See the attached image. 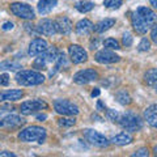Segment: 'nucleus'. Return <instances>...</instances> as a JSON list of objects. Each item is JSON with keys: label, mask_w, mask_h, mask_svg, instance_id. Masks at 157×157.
I'll list each match as a JSON object with an SVG mask.
<instances>
[{"label": "nucleus", "mask_w": 157, "mask_h": 157, "mask_svg": "<svg viewBox=\"0 0 157 157\" xmlns=\"http://www.w3.org/2000/svg\"><path fill=\"white\" fill-rule=\"evenodd\" d=\"M16 82L22 86H34L45 82V76L38 71L33 70H21L16 73Z\"/></svg>", "instance_id": "f257e3e1"}, {"label": "nucleus", "mask_w": 157, "mask_h": 157, "mask_svg": "<svg viewBox=\"0 0 157 157\" xmlns=\"http://www.w3.org/2000/svg\"><path fill=\"white\" fill-rule=\"evenodd\" d=\"M46 130L39 126H29L26 128L20 131L18 139L24 141V143H32V141H38L42 144L46 139Z\"/></svg>", "instance_id": "f03ea898"}, {"label": "nucleus", "mask_w": 157, "mask_h": 157, "mask_svg": "<svg viewBox=\"0 0 157 157\" xmlns=\"http://www.w3.org/2000/svg\"><path fill=\"white\" fill-rule=\"evenodd\" d=\"M117 123H119L122 128H124L126 131L136 132L143 127V119L134 113H124V114H121Z\"/></svg>", "instance_id": "7ed1b4c3"}, {"label": "nucleus", "mask_w": 157, "mask_h": 157, "mask_svg": "<svg viewBox=\"0 0 157 157\" xmlns=\"http://www.w3.org/2000/svg\"><path fill=\"white\" fill-rule=\"evenodd\" d=\"M59 55V52L56 50V47H47L41 55H38V58L34 60L33 67L37 70H46V64L47 63H54L56 60V58Z\"/></svg>", "instance_id": "20e7f679"}, {"label": "nucleus", "mask_w": 157, "mask_h": 157, "mask_svg": "<svg viewBox=\"0 0 157 157\" xmlns=\"http://www.w3.org/2000/svg\"><path fill=\"white\" fill-rule=\"evenodd\" d=\"M54 109L58 114L67 115V117H73L78 114V106L73 102L68 100H55L54 101Z\"/></svg>", "instance_id": "39448f33"}, {"label": "nucleus", "mask_w": 157, "mask_h": 157, "mask_svg": "<svg viewBox=\"0 0 157 157\" xmlns=\"http://www.w3.org/2000/svg\"><path fill=\"white\" fill-rule=\"evenodd\" d=\"M82 134H84V137L90 144H93L94 147H98V148H106V147H109V144H110V140H107L104 135L100 134V132L96 130L86 128V130H84Z\"/></svg>", "instance_id": "423d86ee"}, {"label": "nucleus", "mask_w": 157, "mask_h": 157, "mask_svg": "<svg viewBox=\"0 0 157 157\" xmlns=\"http://www.w3.org/2000/svg\"><path fill=\"white\" fill-rule=\"evenodd\" d=\"M9 8H11V12L14 16L22 20H34V17H36L33 8L25 3H12Z\"/></svg>", "instance_id": "0eeeda50"}, {"label": "nucleus", "mask_w": 157, "mask_h": 157, "mask_svg": "<svg viewBox=\"0 0 157 157\" xmlns=\"http://www.w3.org/2000/svg\"><path fill=\"white\" fill-rule=\"evenodd\" d=\"M97 78H98V73H97V71L92 70V68L81 70V71H78L73 75V81L78 85L89 84V82H92V81H96Z\"/></svg>", "instance_id": "6e6552de"}, {"label": "nucleus", "mask_w": 157, "mask_h": 157, "mask_svg": "<svg viewBox=\"0 0 157 157\" xmlns=\"http://www.w3.org/2000/svg\"><path fill=\"white\" fill-rule=\"evenodd\" d=\"M47 104L43 100H32V101H25L21 104V107L20 110L24 115H30L33 113H36L38 110H42V109H46Z\"/></svg>", "instance_id": "1a4fd4ad"}, {"label": "nucleus", "mask_w": 157, "mask_h": 157, "mask_svg": "<svg viewBox=\"0 0 157 157\" xmlns=\"http://www.w3.org/2000/svg\"><path fill=\"white\" fill-rule=\"evenodd\" d=\"M96 62L101 63V64H113V63H117L121 60V56L117 55L115 52H113L109 48H104V50L98 51L94 55Z\"/></svg>", "instance_id": "9d476101"}, {"label": "nucleus", "mask_w": 157, "mask_h": 157, "mask_svg": "<svg viewBox=\"0 0 157 157\" xmlns=\"http://www.w3.org/2000/svg\"><path fill=\"white\" fill-rule=\"evenodd\" d=\"M68 54L73 64H81V63L86 62L88 59V54L86 51L78 45H71L68 47Z\"/></svg>", "instance_id": "9b49d317"}, {"label": "nucleus", "mask_w": 157, "mask_h": 157, "mask_svg": "<svg viewBox=\"0 0 157 157\" xmlns=\"http://www.w3.org/2000/svg\"><path fill=\"white\" fill-rule=\"evenodd\" d=\"M48 47V43L46 39H42V38H34L33 41L29 43V50L28 54L30 56H38L46 50Z\"/></svg>", "instance_id": "f8f14e48"}, {"label": "nucleus", "mask_w": 157, "mask_h": 157, "mask_svg": "<svg viewBox=\"0 0 157 157\" xmlns=\"http://www.w3.org/2000/svg\"><path fill=\"white\" fill-rule=\"evenodd\" d=\"M37 32L43 34V36L51 37L56 33V28H55V21H52L50 18H43L38 22L37 26Z\"/></svg>", "instance_id": "ddd939ff"}, {"label": "nucleus", "mask_w": 157, "mask_h": 157, "mask_svg": "<svg viewBox=\"0 0 157 157\" xmlns=\"http://www.w3.org/2000/svg\"><path fill=\"white\" fill-rule=\"evenodd\" d=\"M72 21L66 16H60L55 20V28L56 32L63 34V36H68L72 32Z\"/></svg>", "instance_id": "4468645a"}, {"label": "nucleus", "mask_w": 157, "mask_h": 157, "mask_svg": "<svg viewBox=\"0 0 157 157\" xmlns=\"http://www.w3.org/2000/svg\"><path fill=\"white\" fill-rule=\"evenodd\" d=\"M131 21H132V26H134L135 29V32L137 34H145L149 30V28L151 25L149 24H147L143 18H141L139 14H137L136 12L132 13V16H131Z\"/></svg>", "instance_id": "2eb2a0df"}, {"label": "nucleus", "mask_w": 157, "mask_h": 157, "mask_svg": "<svg viewBox=\"0 0 157 157\" xmlns=\"http://www.w3.org/2000/svg\"><path fill=\"white\" fill-rule=\"evenodd\" d=\"M75 30H76L77 36H88V34H90L94 30V25H93V22L90 20L84 18V20H80V21L76 24Z\"/></svg>", "instance_id": "dca6fc26"}, {"label": "nucleus", "mask_w": 157, "mask_h": 157, "mask_svg": "<svg viewBox=\"0 0 157 157\" xmlns=\"http://www.w3.org/2000/svg\"><path fill=\"white\" fill-rule=\"evenodd\" d=\"M24 96L21 89H9L0 92V102H14Z\"/></svg>", "instance_id": "f3484780"}, {"label": "nucleus", "mask_w": 157, "mask_h": 157, "mask_svg": "<svg viewBox=\"0 0 157 157\" xmlns=\"http://www.w3.org/2000/svg\"><path fill=\"white\" fill-rule=\"evenodd\" d=\"M136 13L144 20L147 24H149L152 26L153 24L157 21V14L155 11H152L151 8H147V7H139L136 9Z\"/></svg>", "instance_id": "a211bd4d"}, {"label": "nucleus", "mask_w": 157, "mask_h": 157, "mask_svg": "<svg viewBox=\"0 0 157 157\" xmlns=\"http://www.w3.org/2000/svg\"><path fill=\"white\" fill-rule=\"evenodd\" d=\"M144 119L149 126L157 128V105H151L144 110Z\"/></svg>", "instance_id": "6ab92c4d"}, {"label": "nucleus", "mask_w": 157, "mask_h": 157, "mask_svg": "<svg viewBox=\"0 0 157 157\" xmlns=\"http://www.w3.org/2000/svg\"><path fill=\"white\" fill-rule=\"evenodd\" d=\"M132 140H134V137H132L131 134H128V132H121V134L111 137L110 143L115 145H126V144H130Z\"/></svg>", "instance_id": "aec40b11"}, {"label": "nucleus", "mask_w": 157, "mask_h": 157, "mask_svg": "<svg viewBox=\"0 0 157 157\" xmlns=\"http://www.w3.org/2000/svg\"><path fill=\"white\" fill-rule=\"evenodd\" d=\"M58 4V0H39L37 4V9L41 14H46L48 12H51L55 6Z\"/></svg>", "instance_id": "412c9836"}, {"label": "nucleus", "mask_w": 157, "mask_h": 157, "mask_svg": "<svg viewBox=\"0 0 157 157\" xmlns=\"http://www.w3.org/2000/svg\"><path fill=\"white\" fill-rule=\"evenodd\" d=\"M144 81L147 85L153 86L157 92V68H152V70L147 71L144 75Z\"/></svg>", "instance_id": "4be33fe9"}, {"label": "nucleus", "mask_w": 157, "mask_h": 157, "mask_svg": "<svg viewBox=\"0 0 157 157\" xmlns=\"http://www.w3.org/2000/svg\"><path fill=\"white\" fill-rule=\"evenodd\" d=\"M114 25H115V20L114 18H105V20L100 21L94 26V30L97 33H105L106 30H109V29L113 28Z\"/></svg>", "instance_id": "5701e85b"}, {"label": "nucleus", "mask_w": 157, "mask_h": 157, "mask_svg": "<svg viewBox=\"0 0 157 157\" xmlns=\"http://www.w3.org/2000/svg\"><path fill=\"white\" fill-rule=\"evenodd\" d=\"M4 122V126H11V127H17L20 124L24 123V119H21L18 115H14V114H9L3 119Z\"/></svg>", "instance_id": "b1692460"}, {"label": "nucleus", "mask_w": 157, "mask_h": 157, "mask_svg": "<svg viewBox=\"0 0 157 157\" xmlns=\"http://www.w3.org/2000/svg\"><path fill=\"white\" fill-rule=\"evenodd\" d=\"M67 58L64 54H59L58 58H56V60H55V66H54V70L50 72V76H54L55 73L59 71V70H62V67H67Z\"/></svg>", "instance_id": "393cba45"}, {"label": "nucleus", "mask_w": 157, "mask_h": 157, "mask_svg": "<svg viewBox=\"0 0 157 157\" xmlns=\"http://www.w3.org/2000/svg\"><path fill=\"white\" fill-rule=\"evenodd\" d=\"M21 64L18 62H11V60H4L0 63V70L3 71H18L21 70Z\"/></svg>", "instance_id": "a878e982"}, {"label": "nucleus", "mask_w": 157, "mask_h": 157, "mask_svg": "<svg viewBox=\"0 0 157 157\" xmlns=\"http://www.w3.org/2000/svg\"><path fill=\"white\" fill-rule=\"evenodd\" d=\"M76 9L80 13H88V12H90L93 8H94V3H92V2H86V0H82V2H78L76 3Z\"/></svg>", "instance_id": "bb28decb"}, {"label": "nucleus", "mask_w": 157, "mask_h": 157, "mask_svg": "<svg viewBox=\"0 0 157 157\" xmlns=\"http://www.w3.org/2000/svg\"><path fill=\"white\" fill-rule=\"evenodd\" d=\"M115 98H117V101L119 102L121 105H130L131 104V97L130 94L127 93L126 90H119V92H117V94H115Z\"/></svg>", "instance_id": "cd10ccee"}, {"label": "nucleus", "mask_w": 157, "mask_h": 157, "mask_svg": "<svg viewBox=\"0 0 157 157\" xmlns=\"http://www.w3.org/2000/svg\"><path fill=\"white\" fill-rule=\"evenodd\" d=\"M104 46L106 48H109V50H119V42L117 41L114 38H107L104 41Z\"/></svg>", "instance_id": "c85d7f7f"}, {"label": "nucleus", "mask_w": 157, "mask_h": 157, "mask_svg": "<svg viewBox=\"0 0 157 157\" xmlns=\"http://www.w3.org/2000/svg\"><path fill=\"white\" fill-rule=\"evenodd\" d=\"M75 123H76L75 118H60V119L58 121V124L60 126V127H64V128L75 126Z\"/></svg>", "instance_id": "c756f323"}, {"label": "nucleus", "mask_w": 157, "mask_h": 157, "mask_svg": "<svg viewBox=\"0 0 157 157\" xmlns=\"http://www.w3.org/2000/svg\"><path fill=\"white\" fill-rule=\"evenodd\" d=\"M122 3H123L122 0H105L104 6L109 9H118V8H121Z\"/></svg>", "instance_id": "7c9ffc66"}, {"label": "nucleus", "mask_w": 157, "mask_h": 157, "mask_svg": "<svg viewBox=\"0 0 157 157\" xmlns=\"http://www.w3.org/2000/svg\"><path fill=\"white\" fill-rule=\"evenodd\" d=\"M149 48H151V41L148 38H143L140 41L139 46H137V50L141 51V52H144V51H148Z\"/></svg>", "instance_id": "2f4dec72"}, {"label": "nucleus", "mask_w": 157, "mask_h": 157, "mask_svg": "<svg viewBox=\"0 0 157 157\" xmlns=\"http://www.w3.org/2000/svg\"><path fill=\"white\" fill-rule=\"evenodd\" d=\"M132 41H134V38H132L131 33H128V32L123 33V37H122V43H123L124 47H130L132 45Z\"/></svg>", "instance_id": "473e14b6"}, {"label": "nucleus", "mask_w": 157, "mask_h": 157, "mask_svg": "<svg viewBox=\"0 0 157 157\" xmlns=\"http://www.w3.org/2000/svg\"><path fill=\"white\" fill-rule=\"evenodd\" d=\"M106 117L109 118V119H110L111 122H118V119H119L121 114H119L118 111H115V110L109 109V110H106Z\"/></svg>", "instance_id": "72a5a7b5"}, {"label": "nucleus", "mask_w": 157, "mask_h": 157, "mask_svg": "<svg viewBox=\"0 0 157 157\" xmlns=\"http://www.w3.org/2000/svg\"><path fill=\"white\" fill-rule=\"evenodd\" d=\"M132 156H134V157H148L149 152H148V149H147V148H140L139 151H136Z\"/></svg>", "instance_id": "f704fd0d"}, {"label": "nucleus", "mask_w": 157, "mask_h": 157, "mask_svg": "<svg viewBox=\"0 0 157 157\" xmlns=\"http://www.w3.org/2000/svg\"><path fill=\"white\" fill-rule=\"evenodd\" d=\"M9 84V76L7 73H3V75H0V85L2 86H7Z\"/></svg>", "instance_id": "c9c22d12"}, {"label": "nucleus", "mask_w": 157, "mask_h": 157, "mask_svg": "<svg viewBox=\"0 0 157 157\" xmlns=\"http://www.w3.org/2000/svg\"><path fill=\"white\" fill-rule=\"evenodd\" d=\"M151 39L155 43H157V24L153 25V28H152V30H151Z\"/></svg>", "instance_id": "e433bc0d"}, {"label": "nucleus", "mask_w": 157, "mask_h": 157, "mask_svg": "<svg viewBox=\"0 0 157 157\" xmlns=\"http://www.w3.org/2000/svg\"><path fill=\"white\" fill-rule=\"evenodd\" d=\"M14 28V24L13 22H11V21H7V22H4L3 24V26H2V29L3 30H12V29Z\"/></svg>", "instance_id": "4c0bfd02"}, {"label": "nucleus", "mask_w": 157, "mask_h": 157, "mask_svg": "<svg viewBox=\"0 0 157 157\" xmlns=\"http://www.w3.org/2000/svg\"><path fill=\"white\" fill-rule=\"evenodd\" d=\"M0 157H16V155L8 151H3V152H0Z\"/></svg>", "instance_id": "58836bf2"}, {"label": "nucleus", "mask_w": 157, "mask_h": 157, "mask_svg": "<svg viewBox=\"0 0 157 157\" xmlns=\"http://www.w3.org/2000/svg\"><path fill=\"white\" fill-rule=\"evenodd\" d=\"M100 89H98V88H94V89H93L92 90V93H90V96L93 97V98H94V97H98V96H100Z\"/></svg>", "instance_id": "ea45409f"}, {"label": "nucleus", "mask_w": 157, "mask_h": 157, "mask_svg": "<svg viewBox=\"0 0 157 157\" xmlns=\"http://www.w3.org/2000/svg\"><path fill=\"white\" fill-rule=\"evenodd\" d=\"M13 110V107L11 106V107H9V106H4V107H0V114H3V113L4 111H12Z\"/></svg>", "instance_id": "a19ab883"}, {"label": "nucleus", "mask_w": 157, "mask_h": 157, "mask_svg": "<svg viewBox=\"0 0 157 157\" xmlns=\"http://www.w3.org/2000/svg\"><path fill=\"white\" fill-rule=\"evenodd\" d=\"M97 110H100V111H105V105L102 104L101 101H98V102H97Z\"/></svg>", "instance_id": "79ce46f5"}, {"label": "nucleus", "mask_w": 157, "mask_h": 157, "mask_svg": "<svg viewBox=\"0 0 157 157\" xmlns=\"http://www.w3.org/2000/svg\"><path fill=\"white\" fill-rule=\"evenodd\" d=\"M47 118V115L46 114H39V115H37V121H39V122H43Z\"/></svg>", "instance_id": "37998d69"}, {"label": "nucleus", "mask_w": 157, "mask_h": 157, "mask_svg": "<svg viewBox=\"0 0 157 157\" xmlns=\"http://www.w3.org/2000/svg\"><path fill=\"white\" fill-rule=\"evenodd\" d=\"M149 3H151V6H152V7L157 9V0H149Z\"/></svg>", "instance_id": "c03bdc74"}, {"label": "nucleus", "mask_w": 157, "mask_h": 157, "mask_svg": "<svg viewBox=\"0 0 157 157\" xmlns=\"http://www.w3.org/2000/svg\"><path fill=\"white\" fill-rule=\"evenodd\" d=\"M153 151H155V155L157 156V145H155V148H153Z\"/></svg>", "instance_id": "a18cd8bd"}, {"label": "nucleus", "mask_w": 157, "mask_h": 157, "mask_svg": "<svg viewBox=\"0 0 157 157\" xmlns=\"http://www.w3.org/2000/svg\"><path fill=\"white\" fill-rule=\"evenodd\" d=\"M2 126H4V122H3V121H0V127H2Z\"/></svg>", "instance_id": "49530a36"}]
</instances>
